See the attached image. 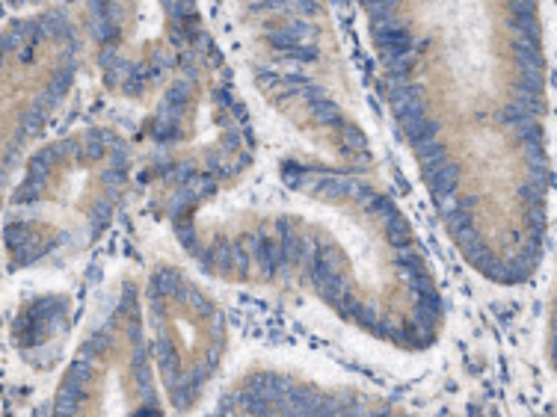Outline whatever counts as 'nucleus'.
<instances>
[{"label": "nucleus", "mask_w": 557, "mask_h": 417, "mask_svg": "<svg viewBox=\"0 0 557 417\" xmlns=\"http://www.w3.org/2000/svg\"><path fill=\"white\" fill-rule=\"evenodd\" d=\"M365 9L391 119L451 243L492 284L531 281L552 189L540 6Z\"/></svg>", "instance_id": "obj_1"}, {"label": "nucleus", "mask_w": 557, "mask_h": 417, "mask_svg": "<svg viewBox=\"0 0 557 417\" xmlns=\"http://www.w3.org/2000/svg\"><path fill=\"white\" fill-rule=\"evenodd\" d=\"M178 240L207 276L306 290L400 353L436 346L445 329V299L418 234L394 198L353 169L285 160L273 195L199 216Z\"/></svg>", "instance_id": "obj_2"}, {"label": "nucleus", "mask_w": 557, "mask_h": 417, "mask_svg": "<svg viewBox=\"0 0 557 417\" xmlns=\"http://www.w3.org/2000/svg\"><path fill=\"white\" fill-rule=\"evenodd\" d=\"M255 169V125L211 36H199L139 130L146 198L181 237Z\"/></svg>", "instance_id": "obj_3"}, {"label": "nucleus", "mask_w": 557, "mask_h": 417, "mask_svg": "<svg viewBox=\"0 0 557 417\" xmlns=\"http://www.w3.org/2000/svg\"><path fill=\"white\" fill-rule=\"evenodd\" d=\"M134 169L128 139L110 128H78L36 151L6 225L15 267L65 261L95 246L125 202Z\"/></svg>", "instance_id": "obj_4"}, {"label": "nucleus", "mask_w": 557, "mask_h": 417, "mask_svg": "<svg viewBox=\"0 0 557 417\" xmlns=\"http://www.w3.org/2000/svg\"><path fill=\"white\" fill-rule=\"evenodd\" d=\"M54 417H166L137 284H122L74 349L56 388Z\"/></svg>", "instance_id": "obj_5"}, {"label": "nucleus", "mask_w": 557, "mask_h": 417, "mask_svg": "<svg viewBox=\"0 0 557 417\" xmlns=\"http://www.w3.org/2000/svg\"><path fill=\"white\" fill-rule=\"evenodd\" d=\"M139 302L157 388L172 412H193L229 353L223 308L199 281L169 263L152 270Z\"/></svg>", "instance_id": "obj_6"}, {"label": "nucleus", "mask_w": 557, "mask_h": 417, "mask_svg": "<svg viewBox=\"0 0 557 417\" xmlns=\"http://www.w3.org/2000/svg\"><path fill=\"white\" fill-rule=\"evenodd\" d=\"M87 36L98 74L116 98L148 104L172 78L181 56L205 36L193 3H95Z\"/></svg>", "instance_id": "obj_7"}, {"label": "nucleus", "mask_w": 557, "mask_h": 417, "mask_svg": "<svg viewBox=\"0 0 557 417\" xmlns=\"http://www.w3.org/2000/svg\"><path fill=\"white\" fill-rule=\"evenodd\" d=\"M214 417H415L350 385H326L282 367H252L223 394Z\"/></svg>", "instance_id": "obj_8"}]
</instances>
